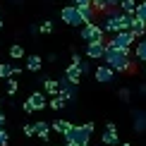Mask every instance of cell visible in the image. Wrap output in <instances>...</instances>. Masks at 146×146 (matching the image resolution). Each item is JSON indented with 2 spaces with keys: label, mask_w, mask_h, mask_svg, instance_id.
Segmentation results:
<instances>
[{
  "label": "cell",
  "mask_w": 146,
  "mask_h": 146,
  "mask_svg": "<svg viewBox=\"0 0 146 146\" xmlns=\"http://www.w3.org/2000/svg\"><path fill=\"white\" fill-rule=\"evenodd\" d=\"M10 144V137H7V132L5 129H0V146H7Z\"/></svg>",
  "instance_id": "28"
},
{
  "label": "cell",
  "mask_w": 146,
  "mask_h": 146,
  "mask_svg": "<svg viewBox=\"0 0 146 146\" xmlns=\"http://www.w3.org/2000/svg\"><path fill=\"white\" fill-rule=\"evenodd\" d=\"M48 106H50V108H53V110H62V108H65V106H67V101H65V98H62V96H53V98H50V101H48Z\"/></svg>",
  "instance_id": "21"
},
{
  "label": "cell",
  "mask_w": 146,
  "mask_h": 146,
  "mask_svg": "<svg viewBox=\"0 0 146 146\" xmlns=\"http://www.w3.org/2000/svg\"><path fill=\"white\" fill-rule=\"evenodd\" d=\"M137 0H120V10L127 12V15H137Z\"/></svg>",
  "instance_id": "19"
},
{
  "label": "cell",
  "mask_w": 146,
  "mask_h": 146,
  "mask_svg": "<svg viewBox=\"0 0 146 146\" xmlns=\"http://www.w3.org/2000/svg\"><path fill=\"white\" fill-rule=\"evenodd\" d=\"M106 41H96V43H86V58H91V60H103L106 58Z\"/></svg>",
  "instance_id": "9"
},
{
  "label": "cell",
  "mask_w": 146,
  "mask_h": 146,
  "mask_svg": "<svg viewBox=\"0 0 146 146\" xmlns=\"http://www.w3.org/2000/svg\"><path fill=\"white\" fill-rule=\"evenodd\" d=\"M79 38H82L84 43H96V41H106V31L101 29V24L89 22V24H84V27L79 29Z\"/></svg>",
  "instance_id": "3"
},
{
  "label": "cell",
  "mask_w": 146,
  "mask_h": 146,
  "mask_svg": "<svg viewBox=\"0 0 146 146\" xmlns=\"http://www.w3.org/2000/svg\"><path fill=\"white\" fill-rule=\"evenodd\" d=\"M43 91H46V96H60V79H46Z\"/></svg>",
  "instance_id": "14"
},
{
  "label": "cell",
  "mask_w": 146,
  "mask_h": 146,
  "mask_svg": "<svg viewBox=\"0 0 146 146\" xmlns=\"http://www.w3.org/2000/svg\"><path fill=\"white\" fill-rule=\"evenodd\" d=\"M134 129H137V132H144V129H146V113L134 110Z\"/></svg>",
  "instance_id": "20"
},
{
  "label": "cell",
  "mask_w": 146,
  "mask_h": 146,
  "mask_svg": "<svg viewBox=\"0 0 146 146\" xmlns=\"http://www.w3.org/2000/svg\"><path fill=\"white\" fill-rule=\"evenodd\" d=\"M29 103H31L36 110H43V108L48 106V98L43 96V91H34V94L29 96Z\"/></svg>",
  "instance_id": "11"
},
{
  "label": "cell",
  "mask_w": 146,
  "mask_h": 146,
  "mask_svg": "<svg viewBox=\"0 0 146 146\" xmlns=\"http://www.w3.org/2000/svg\"><path fill=\"white\" fill-rule=\"evenodd\" d=\"M41 67H43V58L41 55H29L27 58V70L29 72H38Z\"/></svg>",
  "instance_id": "17"
},
{
  "label": "cell",
  "mask_w": 146,
  "mask_h": 146,
  "mask_svg": "<svg viewBox=\"0 0 146 146\" xmlns=\"http://www.w3.org/2000/svg\"><path fill=\"white\" fill-rule=\"evenodd\" d=\"M137 41L139 38L132 31H117V34H113L110 41H106V43L113 46V48H120V50H132V46H134Z\"/></svg>",
  "instance_id": "5"
},
{
  "label": "cell",
  "mask_w": 146,
  "mask_h": 146,
  "mask_svg": "<svg viewBox=\"0 0 146 146\" xmlns=\"http://www.w3.org/2000/svg\"><path fill=\"white\" fill-rule=\"evenodd\" d=\"M91 134H94V122H86V125H79V127H72V129L65 134V141H72V144H89Z\"/></svg>",
  "instance_id": "2"
},
{
  "label": "cell",
  "mask_w": 146,
  "mask_h": 146,
  "mask_svg": "<svg viewBox=\"0 0 146 146\" xmlns=\"http://www.w3.org/2000/svg\"><path fill=\"white\" fill-rule=\"evenodd\" d=\"M0 129H5V115L0 113Z\"/></svg>",
  "instance_id": "32"
},
{
  "label": "cell",
  "mask_w": 146,
  "mask_h": 146,
  "mask_svg": "<svg viewBox=\"0 0 146 146\" xmlns=\"http://www.w3.org/2000/svg\"><path fill=\"white\" fill-rule=\"evenodd\" d=\"M79 70H82L84 74H86V72H91V65L86 62V60H82V62H79Z\"/></svg>",
  "instance_id": "29"
},
{
  "label": "cell",
  "mask_w": 146,
  "mask_h": 146,
  "mask_svg": "<svg viewBox=\"0 0 146 146\" xmlns=\"http://www.w3.org/2000/svg\"><path fill=\"white\" fill-rule=\"evenodd\" d=\"M53 146H58V144H53ZM60 146H62V144H60Z\"/></svg>",
  "instance_id": "36"
},
{
  "label": "cell",
  "mask_w": 146,
  "mask_h": 146,
  "mask_svg": "<svg viewBox=\"0 0 146 146\" xmlns=\"http://www.w3.org/2000/svg\"><path fill=\"white\" fill-rule=\"evenodd\" d=\"M24 134L27 137H36V125H24Z\"/></svg>",
  "instance_id": "27"
},
{
  "label": "cell",
  "mask_w": 146,
  "mask_h": 146,
  "mask_svg": "<svg viewBox=\"0 0 146 146\" xmlns=\"http://www.w3.org/2000/svg\"><path fill=\"white\" fill-rule=\"evenodd\" d=\"M101 141H103V146H120V134H117L115 122H108L106 125V132H103Z\"/></svg>",
  "instance_id": "7"
},
{
  "label": "cell",
  "mask_w": 146,
  "mask_h": 146,
  "mask_svg": "<svg viewBox=\"0 0 146 146\" xmlns=\"http://www.w3.org/2000/svg\"><path fill=\"white\" fill-rule=\"evenodd\" d=\"M132 34L137 36V38H144L146 36V22H141L139 17H134V24H132V29H129Z\"/></svg>",
  "instance_id": "18"
},
{
  "label": "cell",
  "mask_w": 146,
  "mask_h": 146,
  "mask_svg": "<svg viewBox=\"0 0 146 146\" xmlns=\"http://www.w3.org/2000/svg\"><path fill=\"white\" fill-rule=\"evenodd\" d=\"M134 60L139 62H146V38H139L134 46Z\"/></svg>",
  "instance_id": "16"
},
{
  "label": "cell",
  "mask_w": 146,
  "mask_h": 146,
  "mask_svg": "<svg viewBox=\"0 0 146 146\" xmlns=\"http://www.w3.org/2000/svg\"><path fill=\"white\" fill-rule=\"evenodd\" d=\"M72 5H91V0H72Z\"/></svg>",
  "instance_id": "31"
},
{
  "label": "cell",
  "mask_w": 146,
  "mask_h": 146,
  "mask_svg": "<svg viewBox=\"0 0 146 146\" xmlns=\"http://www.w3.org/2000/svg\"><path fill=\"white\" fill-rule=\"evenodd\" d=\"M60 96H62L67 103H74V101H77V86L70 82L67 77L60 79Z\"/></svg>",
  "instance_id": "8"
},
{
  "label": "cell",
  "mask_w": 146,
  "mask_h": 146,
  "mask_svg": "<svg viewBox=\"0 0 146 146\" xmlns=\"http://www.w3.org/2000/svg\"><path fill=\"white\" fill-rule=\"evenodd\" d=\"M3 24H5V22H3V12H0V29H3Z\"/></svg>",
  "instance_id": "33"
},
{
  "label": "cell",
  "mask_w": 146,
  "mask_h": 146,
  "mask_svg": "<svg viewBox=\"0 0 146 146\" xmlns=\"http://www.w3.org/2000/svg\"><path fill=\"white\" fill-rule=\"evenodd\" d=\"M22 110L27 113V115H34V113H36V108H34L31 103H29V98H27V101H24V106H22Z\"/></svg>",
  "instance_id": "26"
},
{
  "label": "cell",
  "mask_w": 146,
  "mask_h": 146,
  "mask_svg": "<svg viewBox=\"0 0 146 146\" xmlns=\"http://www.w3.org/2000/svg\"><path fill=\"white\" fill-rule=\"evenodd\" d=\"M17 89H19V84H17V79H7V96H15Z\"/></svg>",
  "instance_id": "25"
},
{
  "label": "cell",
  "mask_w": 146,
  "mask_h": 146,
  "mask_svg": "<svg viewBox=\"0 0 146 146\" xmlns=\"http://www.w3.org/2000/svg\"><path fill=\"white\" fill-rule=\"evenodd\" d=\"M34 125H36V137L43 139V141H50V132H53V127L48 125V122H43V120H41V122H34Z\"/></svg>",
  "instance_id": "12"
},
{
  "label": "cell",
  "mask_w": 146,
  "mask_h": 146,
  "mask_svg": "<svg viewBox=\"0 0 146 146\" xmlns=\"http://www.w3.org/2000/svg\"><path fill=\"white\" fill-rule=\"evenodd\" d=\"M10 58H12V60H22V58H24V48H22L19 43L10 46Z\"/></svg>",
  "instance_id": "22"
},
{
  "label": "cell",
  "mask_w": 146,
  "mask_h": 146,
  "mask_svg": "<svg viewBox=\"0 0 146 146\" xmlns=\"http://www.w3.org/2000/svg\"><path fill=\"white\" fill-rule=\"evenodd\" d=\"M134 17H139L141 22H146V0H141V3L137 5V15Z\"/></svg>",
  "instance_id": "24"
},
{
  "label": "cell",
  "mask_w": 146,
  "mask_h": 146,
  "mask_svg": "<svg viewBox=\"0 0 146 146\" xmlns=\"http://www.w3.org/2000/svg\"><path fill=\"white\" fill-rule=\"evenodd\" d=\"M60 19L67 24V27H79V29L86 24L84 17H82V10H79L77 5H65V7L60 10Z\"/></svg>",
  "instance_id": "4"
},
{
  "label": "cell",
  "mask_w": 146,
  "mask_h": 146,
  "mask_svg": "<svg viewBox=\"0 0 146 146\" xmlns=\"http://www.w3.org/2000/svg\"><path fill=\"white\" fill-rule=\"evenodd\" d=\"M65 77L70 79L72 84H74V86H79V84H82V77H84V72L79 70V65H67V67H65Z\"/></svg>",
  "instance_id": "10"
},
{
  "label": "cell",
  "mask_w": 146,
  "mask_h": 146,
  "mask_svg": "<svg viewBox=\"0 0 146 146\" xmlns=\"http://www.w3.org/2000/svg\"><path fill=\"white\" fill-rule=\"evenodd\" d=\"M19 67H15V65H10V62H0V79H5V82H7V79H12L15 74H19Z\"/></svg>",
  "instance_id": "13"
},
{
  "label": "cell",
  "mask_w": 146,
  "mask_h": 146,
  "mask_svg": "<svg viewBox=\"0 0 146 146\" xmlns=\"http://www.w3.org/2000/svg\"><path fill=\"white\" fill-rule=\"evenodd\" d=\"M120 98H122V101H129V89H120Z\"/></svg>",
  "instance_id": "30"
},
{
  "label": "cell",
  "mask_w": 146,
  "mask_h": 146,
  "mask_svg": "<svg viewBox=\"0 0 146 146\" xmlns=\"http://www.w3.org/2000/svg\"><path fill=\"white\" fill-rule=\"evenodd\" d=\"M115 74H117V72H115L110 65H106V62H101L98 67L94 70V79H96L98 84H110L113 79H115Z\"/></svg>",
  "instance_id": "6"
},
{
  "label": "cell",
  "mask_w": 146,
  "mask_h": 146,
  "mask_svg": "<svg viewBox=\"0 0 146 146\" xmlns=\"http://www.w3.org/2000/svg\"><path fill=\"white\" fill-rule=\"evenodd\" d=\"M120 146H132V144H127V141H125V144H120Z\"/></svg>",
  "instance_id": "34"
},
{
  "label": "cell",
  "mask_w": 146,
  "mask_h": 146,
  "mask_svg": "<svg viewBox=\"0 0 146 146\" xmlns=\"http://www.w3.org/2000/svg\"><path fill=\"white\" fill-rule=\"evenodd\" d=\"M79 146H89V144H79Z\"/></svg>",
  "instance_id": "35"
},
{
  "label": "cell",
  "mask_w": 146,
  "mask_h": 146,
  "mask_svg": "<svg viewBox=\"0 0 146 146\" xmlns=\"http://www.w3.org/2000/svg\"><path fill=\"white\" fill-rule=\"evenodd\" d=\"M106 46H108V43H106ZM129 55H132V50H120V48L108 46L103 62L110 65L115 72H120V74H129V72L134 70V60H129Z\"/></svg>",
  "instance_id": "1"
},
{
  "label": "cell",
  "mask_w": 146,
  "mask_h": 146,
  "mask_svg": "<svg viewBox=\"0 0 146 146\" xmlns=\"http://www.w3.org/2000/svg\"><path fill=\"white\" fill-rule=\"evenodd\" d=\"M50 127H53V132H58V134H67V132L72 129V127H74V125H72V122H67V120H53V122H50Z\"/></svg>",
  "instance_id": "15"
},
{
  "label": "cell",
  "mask_w": 146,
  "mask_h": 146,
  "mask_svg": "<svg viewBox=\"0 0 146 146\" xmlns=\"http://www.w3.org/2000/svg\"><path fill=\"white\" fill-rule=\"evenodd\" d=\"M144 70H146V62H144Z\"/></svg>",
  "instance_id": "37"
},
{
  "label": "cell",
  "mask_w": 146,
  "mask_h": 146,
  "mask_svg": "<svg viewBox=\"0 0 146 146\" xmlns=\"http://www.w3.org/2000/svg\"><path fill=\"white\" fill-rule=\"evenodd\" d=\"M38 29H41V34H46V36L55 31V27H53V22H50V19H43V22L38 24Z\"/></svg>",
  "instance_id": "23"
}]
</instances>
